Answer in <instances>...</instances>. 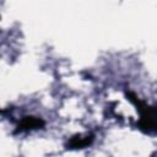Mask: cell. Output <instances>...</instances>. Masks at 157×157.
Instances as JSON below:
<instances>
[{
  "instance_id": "cell-1",
  "label": "cell",
  "mask_w": 157,
  "mask_h": 157,
  "mask_svg": "<svg viewBox=\"0 0 157 157\" xmlns=\"http://www.w3.org/2000/svg\"><path fill=\"white\" fill-rule=\"evenodd\" d=\"M125 94L129 101L135 104L137 112L140 113V119L137 121L139 129L146 132H157V107L146 104L145 102L139 99L135 93L130 91L125 92Z\"/></svg>"
},
{
  "instance_id": "cell-2",
  "label": "cell",
  "mask_w": 157,
  "mask_h": 157,
  "mask_svg": "<svg viewBox=\"0 0 157 157\" xmlns=\"http://www.w3.org/2000/svg\"><path fill=\"white\" fill-rule=\"evenodd\" d=\"M44 120L42 118L37 117H25L22 120L18 123L16 132L18 131H26V130H33V129H40L44 126Z\"/></svg>"
},
{
  "instance_id": "cell-3",
  "label": "cell",
  "mask_w": 157,
  "mask_h": 157,
  "mask_svg": "<svg viewBox=\"0 0 157 157\" xmlns=\"http://www.w3.org/2000/svg\"><path fill=\"white\" fill-rule=\"evenodd\" d=\"M94 140V136L92 134L90 135H75L71 137V140L67 142V148L70 150H76V148H85L90 146Z\"/></svg>"
}]
</instances>
